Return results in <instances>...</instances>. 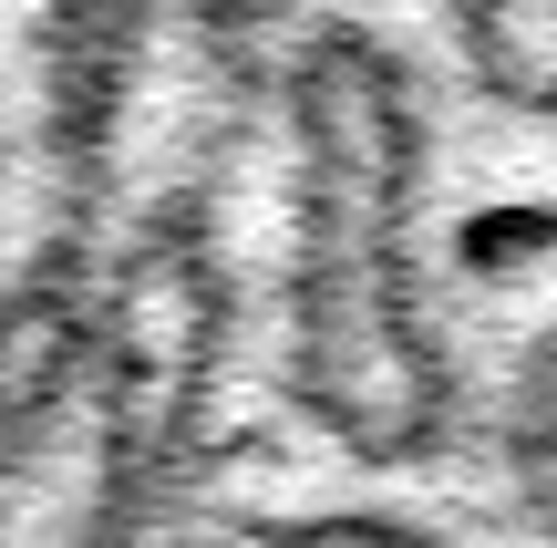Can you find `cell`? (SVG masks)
Instances as JSON below:
<instances>
[{"label":"cell","instance_id":"6da1fadb","mask_svg":"<svg viewBox=\"0 0 557 548\" xmlns=\"http://www.w3.org/2000/svg\"><path fill=\"white\" fill-rule=\"evenodd\" d=\"M227 331H238V280L218 248L207 186H165L114 239L94 280V508L156 528V497L207 435Z\"/></svg>","mask_w":557,"mask_h":548},{"label":"cell","instance_id":"7a4b0ae2","mask_svg":"<svg viewBox=\"0 0 557 548\" xmlns=\"http://www.w3.org/2000/svg\"><path fill=\"white\" fill-rule=\"evenodd\" d=\"M278 373H289V404L351 466H423V455L455 446L465 383H455L434 301H423L413 228L289 218Z\"/></svg>","mask_w":557,"mask_h":548},{"label":"cell","instance_id":"3957f363","mask_svg":"<svg viewBox=\"0 0 557 548\" xmlns=\"http://www.w3.org/2000/svg\"><path fill=\"white\" fill-rule=\"evenodd\" d=\"M278 124H289V218L331 228H413L423 166H434V114L403 41L372 21L320 11L278 52Z\"/></svg>","mask_w":557,"mask_h":548},{"label":"cell","instance_id":"277c9868","mask_svg":"<svg viewBox=\"0 0 557 548\" xmlns=\"http://www.w3.org/2000/svg\"><path fill=\"white\" fill-rule=\"evenodd\" d=\"M156 32H165V0H32V124H41V176L62 197V228H52L62 248L114 176Z\"/></svg>","mask_w":557,"mask_h":548},{"label":"cell","instance_id":"5b68a950","mask_svg":"<svg viewBox=\"0 0 557 548\" xmlns=\"http://www.w3.org/2000/svg\"><path fill=\"white\" fill-rule=\"evenodd\" d=\"M94 393V280L73 248H41L0 280V476L62 446V425Z\"/></svg>","mask_w":557,"mask_h":548},{"label":"cell","instance_id":"8992f818","mask_svg":"<svg viewBox=\"0 0 557 548\" xmlns=\"http://www.w3.org/2000/svg\"><path fill=\"white\" fill-rule=\"evenodd\" d=\"M444 32L496 114L557 124V0H444Z\"/></svg>","mask_w":557,"mask_h":548},{"label":"cell","instance_id":"52a82bcc","mask_svg":"<svg viewBox=\"0 0 557 548\" xmlns=\"http://www.w3.org/2000/svg\"><path fill=\"white\" fill-rule=\"evenodd\" d=\"M557 259V207L547 197H496V207H475V218H455V269L465 280H527V269H547Z\"/></svg>","mask_w":557,"mask_h":548},{"label":"cell","instance_id":"ba28073f","mask_svg":"<svg viewBox=\"0 0 557 548\" xmlns=\"http://www.w3.org/2000/svg\"><path fill=\"white\" fill-rule=\"evenodd\" d=\"M259 548H444V528H423L403 508H310L259 528Z\"/></svg>","mask_w":557,"mask_h":548},{"label":"cell","instance_id":"9c48e42d","mask_svg":"<svg viewBox=\"0 0 557 548\" xmlns=\"http://www.w3.org/2000/svg\"><path fill=\"white\" fill-rule=\"evenodd\" d=\"M0 548H11V497H0Z\"/></svg>","mask_w":557,"mask_h":548},{"label":"cell","instance_id":"30bf717a","mask_svg":"<svg viewBox=\"0 0 557 548\" xmlns=\"http://www.w3.org/2000/svg\"><path fill=\"white\" fill-rule=\"evenodd\" d=\"M176 548H197V538H176Z\"/></svg>","mask_w":557,"mask_h":548}]
</instances>
